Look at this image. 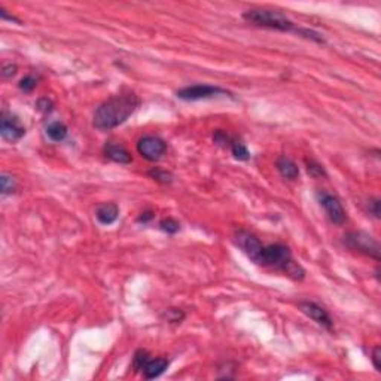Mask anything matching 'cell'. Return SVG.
I'll list each match as a JSON object with an SVG mask.
<instances>
[{"label":"cell","mask_w":381,"mask_h":381,"mask_svg":"<svg viewBox=\"0 0 381 381\" xmlns=\"http://www.w3.org/2000/svg\"><path fill=\"white\" fill-rule=\"evenodd\" d=\"M140 106V99L133 91H122L101 103L94 113L93 125L106 131L124 124Z\"/></svg>","instance_id":"obj_1"},{"label":"cell","mask_w":381,"mask_h":381,"mask_svg":"<svg viewBox=\"0 0 381 381\" xmlns=\"http://www.w3.org/2000/svg\"><path fill=\"white\" fill-rule=\"evenodd\" d=\"M243 18L258 27L273 28L279 31H297L295 24L282 12L271 9H252L243 14Z\"/></svg>","instance_id":"obj_2"},{"label":"cell","mask_w":381,"mask_h":381,"mask_svg":"<svg viewBox=\"0 0 381 381\" xmlns=\"http://www.w3.org/2000/svg\"><path fill=\"white\" fill-rule=\"evenodd\" d=\"M344 244L359 253L367 255L380 261V244L374 237L364 231H350L344 235Z\"/></svg>","instance_id":"obj_3"},{"label":"cell","mask_w":381,"mask_h":381,"mask_svg":"<svg viewBox=\"0 0 381 381\" xmlns=\"http://www.w3.org/2000/svg\"><path fill=\"white\" fill-rule=\"evenodd\" d=\"M176 96L180 100H185V101H198V100L213 99V97H219V96H232V94L229 91L224 89V88H221V86L197 84L191 85V86H185L182 89H179L176 93Z\"/></svg>","instance_id":"obj_4"},{"label":"cell","mask_w":381,"mask_h":381,"mask_svg":"<svg viewBox=\"0 0 381 381\" xmlns=\"http://www.w3.org/2000/svg\"><path fill=\"white\" fill-rule=\"evenodd\" d=\"M317 199L320 203V206L325 209L326 214L329 217V221L335 225H344L347 222V213L344 210L341 201L335 195L328 194L325 191H319L317 192Z\"/></svg>","instance_id":"obj_5"},{"label":"cell","mask_w":381,"mask_h":381,"mask_svg":"<svg viewBox=\"0 0 381 381\" xmlns=\"http://www.w3.org/2000/svg\"><path fill=\"white\" fill-rule=\"evenodd\" d=\"M137 151L148 161H158L167 152V143L156 136H144L137 143Z\"/></svg>","instance_id":"obj_6"},{"label":"cell","mask_w":381,"mask_h":381,"mask_svg":"<svg viewBox=\"0 0 381 381\" xmlns=\"http://www.w3.org/2000/svg\"><path fill=\"white\" fill-rule=\"evenodd\" d=\"M299 310L302 311L307 317H310L311 320H314L317 325L323 326L328 331H331L334 328V322H332L331 316L319 304L311 302V301H302V302H299Z\"/></svg>","instance_id":"obj_7"},{"label":"cell","mask_w":381,"mask_h":381,"mask_svg":"<svg viewBox=\"0 0 381 381\" xmlns=\"http://www.w3.org/2000/svg\"><path fill=\"white\" fill-rule=\"evenodd\" d=\"M0 133H2V137L5 140L14 143V141H18L20 139L24 137L26 130L20 124V121L16 118L3 113L2 115V128H0Z\"/></svg>","instance_id":"obj_8"},{"label":"cell","mask_w":381,"mask_h":381,"mask_svg":"<svg viewBox=\"0 0 381 381\" xmlns=\"http://www.w3.org/2000/svg\"><path fill=\"white\" fill-rule=\"evenodd\" d=\"M169 364H170L169 360L164 359V357H156V359L149 357V359L144 362V365L141 367V374H143V377L148 378V380L156 378V377H159L161 374L166 372V369L169 368Z\"/></svg>","instance_id":"obj_9"},{"label":"cell","mask_w":381,"mask_h":381,"mask_svg":"<svg viewBox=\"0 0 381 381\" xmlns=\"http://www.w3.org/2000/svg\"><path fill=\"white\" fill-rule=\"evenodd\" d=\"M119 216V209L115 203H104L97 207L96 217L101 225H112Z\"/></svg>","instance_id":"obj_10"},{"label":"cell","mask_w":381,"mask_h":381,"mask_svg":"<svg viewBox=\"0 0 381 381\" xmlns=\"http://www.w3.org/2000/svg\"><path fill=\"white\" fill-rule=\"evenodd\" d=\"M104 155L107 156L109 159H112L113 162H118V164H130L133 161L130 152L124 146L112 143V141L104 146Z\"/></svg>","instance_id":"obj_11"},{"label":"cell","mask_w":381,"mask_h":381,"mask_svg":"<svg viewBox=\"0 0 381 381\" xmlns=\"http://www.w3.org/2000/svg\"><path fill=\"white\" fill-rule=\"evenodd\" d=\"M276 166H277L279 173L282 174L283 177H286V179L294 180V179H297L298 176H299V169H298V166L291 158H286V156L279 158L277 162H276Z\"/></svg>","instance_id":"obj_12"},{"label":"cell","mask_w":381,"mask_h":381,"mask_svg":"<svg viewBox=\"0 0 381 381\" xmlns=\"http://www.w3.org/2000/svg\"><path fill=\"white\" fill-rule=\"evenodd\" d=\"M46 134L52 141H57V143L63 141L67 137V127L60 121H54L46 127Z\"/></svg>","instance_id":"obj_13"},{"label":"cell","mask_w":381,"mask_h":381,"mask_svg":"<svg viewBox=\"0 0 381 381\" xmlns=\"http://www.w3.org/2000/svg\"><path fill=\"white\" fill-rule=\"evenodd\" d=\"M228 148L231 149V152H232V155L235 159H239V161H247V159H250V152L247 151V148H246V144L244 143H241L240 140H237V139H231L229 141V144H228Z\"/></svg>","instance_id":"obj_14"},{"label":"cell","mask_w":381,"mask_h":381,"mask_svg":"<svg viewBox=\"0 0 381 381\" xmlns=\"http://www.w3.org/2000/svg\"><path fill=\"white\" fill-rule=\"evenodd\" d=\"M149 176H151L154 180H156V182H159V184L162 185H167L173 182V174H171L170 171H166V170L152 169L149 171Z\"/></svg>","instance_id":"obj_15"},{"label":"cell","mask_w":381,"mask_h":381,"mask_svg":"<svg viewBox=\"0 0 381 381\" xmlns=\"http://www.w3.org/2000/svg\"><path fill=\"white\" fill-rule=\"evenodd\" d=\"M0 188H2V194L3 195H8V194H12L15 191V180L14 177H11L9 174H2L0 177Z\"/></svg>","instance_id":"obj_16"},{"label":"cell","mask_w":381,"mask_h":381,"mask_svg":"<svg viewBox=\"0 0 381 381\" xmlns=\"http://www.w3.org/2000/svg\"><path fill=\"white\" fill-rule=\"evenodd\" d=\"M305 162H307V171H309L310 176H313V177H326V171L322 164H319V162H316L313 159H310V161L307 159Z\"/></svg>","instance_id":"obj_17"},{"label":"cell","mask_w":381,"mask_h":381,"mask_svg":"<svg viewBox=\"0 0 381 381\" xmlns=\"http://www.w3.org/2000/svg\"><path fill=\"white\" fill-rule=\"evenodd\" d=\"M159 228H161L164 232H167V234H176V232L180 229V225H179L177 221H174V219H171V217H167V219H162V221L159 222Z\"/></svg>","instance_id":"obj_18"},{"label":"cell","mask_w":381,"mask_h":381,"mask_svg":"<svg viewBox=\"0 0 381 381\" xmlns=\"http://www.w3.org/2000/svg\"><path fill=\"white\" fill-rule=\"evenodd\" d=\"M36 85H38V79H36L33 75H27L26 78L21 79V82H20V89L24 91V93H31V91L36 88Z\"/></svg>","instance_id":"obj_19"},{"label":"cell","mask_w":381,"mask_h":381,"mask_svg":"<svg viewBox=\"0 0 381 381\" xmlns=\"http://www.w3.org/2000/svg\"><path fill=\"white\" fill-rule=\"evenodd\" d=\"M151 356L148 352H144V350H139V352H136L134 354V359H133V367L136 371H141V367L144 365V362L149 359Z\"/></svg>","instance_id":"obj_20"},{"label":"cell","mask_w":381,"mask_h":381,"mask_svg":"<svg viewBox=\"0 0 381 381\" xmlns=\"http://www.w3.org/2000/svg\"><path fill=\"white\" fill-rule=\"evenodd\" d=\"M184 313L179 310H176V309H171V310L167 311V320L169 322H174V323H177V322H180L182 319H184Z\"/></svg>","instance_id":"obj_21"},{"label":"cell","mask_w":381,"mask_h":381,"mask_svg":"<svg viewBox=\"0 0 381 381\" xmlns=\"http://www.w3.org/2000/svg\"><path fill=\"white\" fill-rule=\"evenodd\" d=\"M372 364H374V368L380 372L381 371V349L380 346H377L372 352Z\"/></svg>","instance_id":"obj_22"},{"label":"cell","mask_w":381,"mask_h":381,"mask_svg":"<svg viewBox=\"0 0 381 381\" xmlns=\"http://www.w3.org/2000/svg\"><path fill=\"white\" fill-rule=\"evenodd\" d=\"M38 109L43 113H49L52 111V101L49 99H41L38 101Z\"/></svg>","instance_id":"obj_23"},{"label":"cell","mask_w":381,"mask_h":381,"mask_svg":"<svg viewBox=\"0 0 381 381\" xmlns=\"http://www.w3.org/2000/svg\"><path fill=\"white\" fill-rule=\"evenodd\" d=\"M369 212L372 213L375 217H380V199L378 198H374L369 201Z\"/></svg>","instance_id":"obj_24"},{"label":"cell","mask_w":381,"mask_h":381,"mask_svg":"<svg viewBox=\"0 0 381 381\" xmlns=\"http://www.w3.org/2000/svg\"><path fill=\"white\" fill-rule=\"evenodd\" d=\"M2 75H3V78H12L16 75V66L15 64H5L2 69Z\"/></svg>","instance_id":"obj_25"},{"label":"cell","mask_w":381,"mask_h":381,"mask_svg":"<svg viewBox=\"0 0 381 381\" xmlns=\"http://www.w3.org/2000/svg\"><path fill=\"white\" fill-rule=\"evenodd\" d=\"M0 16H2L3 20H8V21H14V23H18V24H21V21H20L18 18H15V16H11V15L6 14V11H5L3 8H0Z\"/></svg>","instance_id":"obj_26"},{"label":"cell","mask_w":381,"mask_h":381,"mask_svg":"<svg viewBox=\"0 0 381 381\" xmlns=\"http://www.w3.org/2000/svg\"><path fill=\"white\" fill-rule=\"evenodd\" d=\"M154 217V214H152V212H144V213H141V216L139 217V222H143V224H146V222H149L151 219Z\"/></svg>","instance_id":"obj_27"}]
</instances>
